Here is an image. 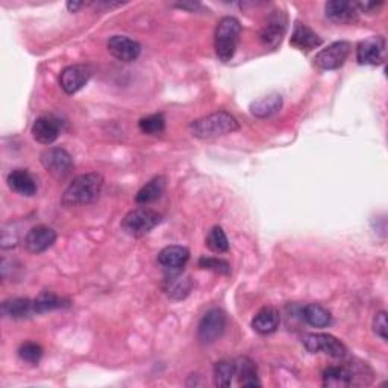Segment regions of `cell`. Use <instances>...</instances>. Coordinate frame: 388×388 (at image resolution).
<instances>
[{
	"label": "cell",
	"mask_w": 388,
	"mask_h": 388,
	"mask_svg": "<svg viewBox=\"0 0 388 388\" xmlns=\"http://www.w3.org/2000/svg\"><path fill=\"white\" fill-rule=\"evenodd\" d=\"M70 302L65 301V299L57 296L50 292H43L37 299H34V309L35 314H44L53 311V309H60L69 306Z\"/></svg>",
	"instance_id": "obj_26"
},
{
	"label": "cell",
	"mask_w": 388,
	"mask_h": 388,
	"mask_svg": "<svg viewBox=\"0 0 388 388\" xmlns=\"http://www.w3.org/2000/svg\"><path fill=\"white\" fill-rule=\"evenodd\" d=\"M226 329V316L223 311L214 308L202 317L201 323L197 326V337L202 345H213L221 338Z\"/></svg>",
	"instance_id": "obj_6"
},
{
	"label": "cell",
	"mask_w": 388,
	"mask_h": 388,
	"mask_svg": "<svg viewBox=\"0 0 388 388\" xmlns=\"http://www.w3.org/2000/svg\"><path fill=\"white\" fill-rule=\"evenodd\" d=\"M2 314L9 318H28L35 314L34 301L25 297L8 299L2 304Z\"/></svg>",
	"instance_id": "obj_21"
},
{
	"label": "cell",
	"mask_w": 388,
	"mask_h": 388,
	"mask_svg": "<svg viewBox=\"0 0 388 388\" xmlns=\"http://www.w3.org/2000/svg\"><path fill=\"white\" fill-rule=\"evenodd\" d=\"M290 44L299 50L309 52V50H313L320 46L321 38L316 34L311 28L306 26L305 23H301V21H296Z\"/></svg>",
	"instance_id": "obj_18"
},
{
	"label": "cell",
	"mask_w": 388,
	"mask_h": 388,
	"mask_svg": "<svg viewBox=\"0 0 388 388\" xmlns=\"http://www.w3.org/2000/svg\"><path fill=\"white\" fill-rule=\"evenodd\" d=\"M373 331L375 334L378 336L381 340H387V331H388V323H387V313L379 311L375 314L373 318Z\"/></svg>",
	"instance_id": "obj_32"
},
{
	"label": "cell",
	"mask_w": 388,
	"mask_h": 388,
	"mask_svg": "<svg viewBox=\"0 0 388 388\" xmlns=\"http://www.w3.org/2000/svg\"><path fill=\"white\" fill-rule=\"evenodd\" d=\"M92 77L90 67H87L84 64H74L69 65L61 72L60 84L62 90L67 94H74L88 84Z\"/></svg>",
	"instance_id": "obj_11"
},
{
	"label": "cell",
	"mask_w": 388,
	"mask_h": 388,
	"mask_svg": "<svg viewBox=\"0 0 388 388\" xmlns=\"http://www.w3.org/2000/svg\"><path fill=\"white\" fill-rule=\"evenodd\" d=\"M326 17L337 25H352L358 21V9L352 2L332 0L325 5Z\"/></svg>",
	"instance_id": "obj_15"
},
{
	"label": "cell",
	"mask_w": 388,
	"mask_h": 388,
	"mask_svg": "<svg viewBox=\"0 0 388 388\" xmlns=\"http://www.w3.org/2000/svg\"><path fill=\"white\" fill-rule=\"evenodd\" d=\"M188 129H190L192 135L196 138L214 140L234 134L235 131L240 129V123L228 111H217V113L193 120Z\"/></svg>",
	"instance_id": "obj_2"
},
{
	"label": "cell",
	"mask_w": 388,
	"mask_h": 388,
	"mask_svg": "<svg viewBox=\"0 0 388 388\" xmlns=\"http://www.w3.org/2000/svg\"><path fill=\"white\" fill-rule=\"evenodd\" d=\"M188 260L190 250L184 246H167L158 253V264L170 272H179Z\"/></svg>",
	"instance_id": "obj_16"
},
{
	"label": "cell",
	"mask_w": 388,
	"mask_h": 388,
	"mask_svg": "<svg viewBox=\"0 0 388 388\" xmlns=\"http://www.w3.org/2000/svg\"><path fill=\"white\" fill-rule=\"evenodd\" d=\"M235 362V376H238V384L243 387H261L258 379V370L255 362L248 358L241 357Z\"/></svg>",
	"instance_id": "obj_23"
},
{
	"label": "cell",
	"mask_w": 388,
	"mask_h": 388,
	"mask_svg": "<svg viewBox=\"0 0 388 388\" xmlns=\"http://www.w3.org/2000/svg\"><path fill=\"white\" fill-rule=\"evenodd\" d=\"M281 316L279 311L273 306H264L255 314L252 320V328L261 336H269L279 328Z\"/></svg>",
	"instance_id": "obj_17"
},
{
	"label": "cell",
	"mask_w": 388,
	"mask_h": 388,
	"mask_svg": "<svg viewBox=\"0 0 388 388\" xmlns=\"http://www.w3.org/2000/svg\"><path fill=\"white\" fill-rule=\"evenodd\" d=\"M349 53L350 44L348 41H336L316 55L314 64L320 70H337L346 62Z\"/></svg>",
	"instance_id": "obj_8"
},
{
	"label": "cell",
	"mask_w": 388,
	"mask_h": 388,
	"mask_svg": "<svg viewBox=\"0 0 388 388\" xmlns=\"http://www.w3.org/2000/svg\"><path fill=\"white\" fill-rule=\"evenodd\" d=\"M57 241V232L52 228L38 225L32 228L25 237V248L31 253H43L50 249Z\"/></svg>",
	"instance_id": "obj_14"
},
{
	"label": "cell",
	"mask_w": 388,
	"mask_h": 388,
	"mask_svg": "<svg viewBox=\"0 0 388 388\" xmlns=\"http://www.w3.org/2000/svg\"><path fill=\"white\" fill-rule=\"evenodd\" d=\"M40 161L46 172L58 181L67 179L74 169L72 155L61 148H49L43 150L40 155Z\"/></svg>",
	"instance_id": "obj_5"
},
{
	"label": "cell",
	"mask_w": 388,
	"mask_h": 388,
	"mask_svg": "<svg viewBox=\"0 0 388 388\" xmlns=\"http://www.w3.org/2000/svg\"><path fill=\"white\" fill-rule=\"evenodd\" d=\"M190 290H192L190 281L179 279V281L176 282V285L172 288V290H170V296L174 297V299H184L188 293H190Z\"/></svg>",
	"instance_id": "obj_33"
},
{
	"label": "cell",
	"mask_w": 388,
	"mask_h": 388,
	"mask_svg": "<svg viewBox=\"0 0 388 388\" xmlns=\"http://www.w3.org/2000/svg\"><path fill=\"white\" fill-rule=\"evenodd\" d=\"M165 185H167L165 176H155L153 179H150L146 185L140 188L135 196V202L138 205H148L158 201L165 190Z\"/></svg>",
	"instance_id": "obj_22"
},
{
	"label": "cell",
	"mask_w": 388,
	"mask_h": 388,
	"mask_svg": "<svg viewBox=\"0 0 388 388\" xmlns=\"http://www.w3.org/2000/svg\"><path fill=\"white\" fill-rule=\"evenodd\" d=\"M304 318L308 325L314 328H328L332 325V314L325 306L318 304H309L304 308Z\"/></svg>",
	"instance_id": "obj_25"
},
{
	"label": "cell",
	"mask_w": 388,
	"mask_h": 388,
	"mask_svg": "<svg viewBox=\"0 0 388 388\" xmlns=\"http://www.w3.org/2000/svg\"><path fill=\"white\" fill-rule=\"evenodd\" d=\"M82 5H84L82 2H69L67 8H69V11H72V13H76V11L79 9Z\"/></svg>",
	"instance_id": "obj_35"
},
{
	"label": "cell",
	"mask_w": 388,
	"mask_h": 388,
	"mask_svg": "<svg viewBox=\"0 0 388 388\" xmlns=\"http://www.w3.org/2000/svg\"><path fill=\"white\" fill-rule=\"evenodd\" d=\"M61 131V120L52 114H46L38 117L34 121V125L31 128V134L40 144H46V146H49V144L58 140Z\"/></svg>",
	"instance_id": "obj_9"
},
{
	"label": "cell",
	"mask_w": 388,
	"mask_h": 388,
	"mask_svg": "<svg viewBox=\"0 0 388 388\" xmlns=\"http://www.w3.org/2000/svg\"><path fill=\"white\" fill-rule=\"evenodd\" d=\"M323 385L331 388H343L352 385V372L343 365H331L323 372Z\"/></svg>",
	"instance_id": "obj_24"
},
{
	"label": "cell",
	"mask_w": 388,
	"mask_h": 388,
	"mask_svg": "<svg viewBox=\"0 0 388 388\" xmlns=\"http://www.w3.org/2000/svg\"><path fill=\"white\" fill-rule=\"evenodd\" d=\"M382 5H384L382 2H358V4H355V6H357V9L360 8L361 11H364V13H367V14L378 13L379 8H381Z\"/></svg>",
	"instance_id": "obj_34"
},
{
	"label": "cell",
	"mask_w": 388,
	"mask_h": 388,
	"mask_svg": "<svg viewBox=\"0 0 388 388\" xmlns=\"http://www.w3.org/2000/svg\"><path fill=\"white\" fill-rule=\"evenodd\" d=\"M199 267H202L205 270H213L221 275L231 273V265L228 261L220 260V258H213V257H202L201 260H199Z\"/></svg>",
	"instance_id": "obj_31"
},
{
	"label": "cell",
	"mask_w": 388,
	"mask_h": 388,
	"mask_svg": "<svg viewBox=\"0 0 388 388\" xmlns=\"http://www.w3.org/2000/svg\"><path fill=\"white\" fill-rule=\"evenodd\" d=\"M104 176L101 173H84L76 176L65 188L62 194V205L65 208L84 206L94 202L102 192Z\"/></svg>",
	"instance_id": "obj_1"
},
{
	"label": "cell",
	"mask_w": 388,
	"mask_h": 388,
	"mask_svg": "<svg viewBox=\"0 0 388 388\" xmlns=\"http://www.w3.org/2000/svg\"><path fill=\"white\" fill-rule=\"evenodd\" d=\"M241 34V25L235 17H223L220 18L214 34V48L217 58L223 62L234 58L237 44Z\"/></svg>",
	"instance_id": "obj_3"
},
{
	"label": "cell",
	"mask_w": 388,
	"mask_h": 388,
	"mask_svg": "<svg viewBox=\"0 0 388 388\" xmlns=\"http://www.w3.org/2000/svg\"><path fill=\"white\" fill-rule=\"evenodd\" d=\"M108 50L121 62L135 61L141 53V44L125 35H114L108 41Z\"/></svg>",
	"instance_id": "obj_12"
},
{
	"label": "cell",
	"mask_w": 388,
	"mask_h": 388,
	"mask_svg": "<svg viewBox=\"0 0 388 388\" xmlns=\"http://www.w3.org/2000/svg\"><path fill=\"white\" fill-rule=\"evenodd\" d=\"M43 353H44L43 348L38 345V343H34V341L23 343L18 349L20 360L28 364H38L43 358Z\"/></svg>",
	"instance_id": "obj_30"
},
{
	"label": "cell",
	"mask_w": 388,
	"mask_h": 388,
	"mask_svg": "<svg viewBox=\"0 0 388 388\" xmlns=\"http://www.w3.org/2000/svg\"><path fill=\"white\" fill-rule=\"evenodd\" d=\"M235 376V362L221 360L214 364V385L228 388L232 384V378Z\"/></svg>",
	"instance_id": "obj_27"
},
{
	"label": "cell",
	"mask_w": 388,
	"mask_h": 388,
	"mask_svg": "<svg viewBox=\"0 0 388 388\" xmlns=\"http://www.w3.org/2000/svg\"><path fill=\"white\" fill-rule=\"evenodd\" d=\"M205 245L214 253H226L229 250V241L223 228L214 226L211 231H209L205 240Z\"/></svg>",
	"instance_id": "obj_28"
},
{
	"label": "cell",
	"mask_w": 388,
	"mask_h": 388,
	"mask_svg": "<svg viewBox=\"0 0 388 388\" xmlns=\"http://www.w3.org/2000/svg\"><path fill=\"white\" fill-rule=\"evenodd\" d=\"M304 346L311 353H326L332 358H345L346 346L329 334H308L304 338Z\"/></svg>",
	"instance_id": "obj_7"
},
{
	"label": "cell",
	"mask_w": 388,
	"mask_h": 388,
	"mask_svg": "<svg viewBox=\"0 0 388 388\" xmlns=\"http://www.w3.org/2000/svg\"><path fill=\"white\" fill-rule=\"evenodd\" d=\"M8 187L11 190L21 194V196H35L37 194V184L32 174L25 169H16L11 172L6 177Z\"/></svg>",
	"instance_id": "obj_19"
},
{
	"label": "cell",
	"mask_w": 388,
	"mask_h": 388,
	"mask_svg": "<svg viewBox=\"0 0 388 388\" xmlns=\"http://www.w3.org/2000/svg\"><path fill=\"white\" fill-rule=\"evenodd\" d=\"M138 128L146 135H161L165 131V118L162 114H152L138 121Z\"/></svg>",
	"instance_id": "obj_29"
},
{
	"label": "cell",
	"mask_w": 388,
	"mask_h": 388,
	"mask_svg": "<svg viewBox=\"0 0 388 388\" xmlns=\"http://www.w3.org/2000/svg\"><path fill=\"white\" fill-rule=\"evenodd\" d=\"M162 221V216L152 208L140 206L129 211L121 220V231L129 237H144L152 232Z\"/></svg>",
	"instance_id": "obj_4"
},
{
	"label": "cell",
	"mask_w": 388,
	"mask_h": 388,
	"mask_svg": "<svg viewBox=\"0 0 388 388\" xmlns=\"http://www.w3.org/2000/svg\"><path fill=\"white\" fill-rule=\"evenodd\" d=\"M385 38L375 35L364 40L357 48V60L362 65H381L385 58Z\"/></svg>",
	"instance_id": "obj_10"
},
{
	"label": "cell",
	"mask_w": 388,
	"mask_h": 388,
	"mask_svg": "<svg viewBox=\"0 0 388 388\" xmlns=\"http://www.w3.org/2000/svg\"><path fill=\"white\" fill-rule=\"evenodd\" d=\"M287 31V16L282 11H275L261 31V41L265 48H278Z\"/></svg>",
	"instance_id": "obj_13"
},
{
	"label": "cell",
	"mask_w": 388,
	"mask_h": 388,
	"mask_svg": "<svg viewBox=\"0 0 388 388\" xmlns=\"http://www.w3.org/2000/svg\"><path fill=\"white\" fill-rule=\"evenodd\" d=\"M282 108V96L279 93H270L260 97L258 101L250 104V113L258 118H267L279 113Z\"/></svg>",
	"instance_id": "obj_20"
}]
</instances>
